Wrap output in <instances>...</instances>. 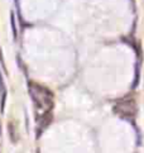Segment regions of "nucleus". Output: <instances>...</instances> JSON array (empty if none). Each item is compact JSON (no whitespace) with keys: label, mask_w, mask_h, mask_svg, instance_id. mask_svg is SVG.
Masks as SVG:
<instances>
[{"label":"nucleus","mask_w":144,"mask_h":153,"mask_svg":"<svg viewBox=\"0 0 144 153\" xmlns=\"http://www.w3.org/2000/svg\"><path fill=\"white\" fill-rule=\"evenodd\" d=\"M10 20H12V29H13V36H14V38H16V28H15V18H14V14H12V18H10Z\"/></svg>","instance_id":"4"},{"label":"nucleus","mask_w":144,"mask_h":153,"mask_svg":"<svg viewBox=\"0 0 144 153\" xmlns=\"http://www.w3.org/2000/svg\"><path fill=\"white\" fill-rule=\"evenodd\" d=\"M29 94L34 104V110L37 117V123L39 129H37V135H41L44 128L48 125L53 110V94L47 87L39 84H29Z\"/></svg>","instance_id":"1"},{"label":"nucleus","mask_w":144,"mask_h":153,"mask_svg":"<svg viewBox=\"0 0 144 153\" xmlns=\"http://www.w3.org/2000/svg\"><path fill=\"white\" fill-rule=\"evenodd\" d=\"M8 132H9L10 140H12L13 143H16V140H18V132H16V129H15V127H14V124H13V123H10V124H9Z\"/></svg>","instance_id":"3"},{"label":"nucleus","mask_w":144,"mask_h":153,"mask_svg":"<svg viewBox=\"0 0 144 153\" xmlns=\"http://www.w3.org/2000/svg\"><path fill=\"white\" fill-rule=\"evenodd\" d=\"M114 113L120 118H124L126 120L133 119L137 114L135 100L131 99V97H125V99L119 100L114 106Z\"/></svg>","instance_id":"2"},{"label":"nucleus","mask_w":144,"mask_h":153,"mask_svg":"<svg viewBox=\"0 0 144 153\" xmlns=\"http://www.w3.org/2000/svg\"><path fill=\"white\" fill-rule=\"evenodd\" d=\"M0 134H1V123H0Z\"/></svg>","instance_id":"5"}]
</instances>
